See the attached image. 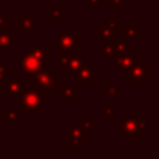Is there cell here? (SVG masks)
<instances>
[{
  "instance_id": "1",
  "label": "cell",
  "mask_w": 159,
  "mask_h": 159,
  "mask_svg": "<svg viewBox=\"0 0 159 159\" xmlns=\"http://www.w3.org/2000/svg\"><path fill=\"white\" fill-rule=\"evenodd\" d=\"M52 96V91H40L31 86H25L22 92L17 96V109L22 114H40L46 108V98Z\"/></svg>"
},
{
  "instance_id": "2",
  "label": "cell",
  "mask_w": 159,
  "mask_h": 159,
  "mask_svg": "<svg viewBox=\"0 0 159 159\" xmlns=\"http://www.w3.org/2000/svg\"><path fill=\"white\" fill-rule=\"evenodd\" d=\"M51 46L57 48V57L80 56L81 36L73 29H57V37L51 41Z\"/></svg>"
},
{
  "instance_id": "3",
  "label": "cell",
  "mask_w": 159,
  "mask_h": 159,
  "mask_svg": "<svg viewBox=\"0 0 159 159\" xmlns=\"http://www.w3.org/2000/svg\"><path fill=\"white\" fill-rule=\"evenodd\" d=\"M119 127L122 137H142L148 130V122L143 119L142 113H127L119 122Z\"/></svg>"
},
{
  "instance_id": "4",
  "label": "cell",
  "mask_w": 159,
  "mask_h": 159,
  "mask_svg": "<svg viewBox=\"0 0 159 159\" xmlns=\"http://www.w3.org/2000/svg\"><path fill=\"white\" fill-rule=\"evenodd\" d=\"M57 75L52 72L51 68H48L47 66L40 71L32 72L29 75V86L40 89V91H55L57 84H58V80H57Z\"/></svg>"
},
{
  "instance_id": "5",
  "label": "cell",
  "mask_w": 159,
  "mask_h": 159,
  "mask_svg": "<svg viewBox=\"0 0 159 159\" xmlns=\"http://www.w3.org/2000/svg\"><path fill=\"white\" fill-rule=\"evenodd\" d=\"M124 77L132 86H142L143 82L148 80V63L137 56L134 65L124 73Z\"/></svg>"
},
{
  "instance_id": "6",
  "label": "cell",
  "mask_w": 159,
  "mask_h": 159,
  "mask_svg": "<svg viewBox=\"0 0 159 159\" xmlns=\"http://www.w3.org/2000/svg\"><path fill=\"white\" fill-rule=\"evenodd\" d=\"M98 71L92 67V63L86 60V62L73 73L75 86H91L93 81L97 80Z\"/></svg>"
},
{
  "instance_id": "7",
  "label": "cell",
  "mask_w": 159,
  "mask_h": 159,
  "mask_svg": "<svg viewBox=\"0 0 159 159\" xmlns=\"http://www.w3.org/2000/svg\"><path fill=\"white\" fill-rule=\"evenodd\" d=\"M19 67L24 73L30 75L46 67V58H40L30 52H24L19 58Z\"/></svg>"
},
{
  "instance_id": "8",
  "label": "cell",
  "mask_w": 159,
  "mask_h": 159,
  "mask_svg": "<svg viewBox=\"0 0 159 159\" xmlns=\"http://www.w3.org/2000/svg\"><path fill=\"white\" fill-rule=\"evenodd\" d=\"M86 62L84 56H62L58 57L57 68L62 71L63 75H73L83 63Z\"/></svg>"
},
{
  "instance_id": "9",
  "label": "cell",
  "mask_w": 159,
  "mask_h": 159,
  "mask_svg": "<svg viewBox=\"0 0 159 159\" xmlns=\"http://www.w3.org/2000/svg\"><path fill=\"white\" fill-rule=\"evenodd\" d=\"M24 84L25 83H24L22 80H20L19 75H16V73L12 72L6 78V81L0 86V91L5 92L7 97H17L22 92Z\"/></svg>"
},
{
  "instance_id": "10",
  "label": "cell",
  "mask_w": 159,
  "mask_h": 159,
  "mask_svg": "<svg viewBox=\"0 0 159 159\" xmlns=\"http://www.w3.org/2000/svg\"><path fill=\"white\" fill-rule=\"evenodd\" d=\"M68 147L70 148L86 147V130L81 124L68 125Z\"/></svg>"
},
{
  "instance_id": "11",
  "label": "cell",
  "mask_w": 159,
  "mask_h": 159,
  "mask_svg": "<svg viewBox=\"0 0 159 159\" xmlns=\"http://www.w3.org/2000/svg\"><path fill=\"white\" fill-rule=\"evenodd\" d=\"M137 52L135 51H129L122 55H118L116 57H113V68L118 70L120 75H124L135 62L137 60Z\"/></svg>"
},
{
  "instance_id": "12",
  "label": "cell",
  "mask_w": 159,
  "mask_h": 159,
  "mask_svg": "<svg viewBox=\"0 0 159 159\" xmlns=\"http://www.w3.org/2000/svg\"><path fill=\"white\" fill-rule=\"evenodd\" d=\"M19 45V36L12 32L11 29H2L0 31V51L11 52L14 47Z\"/></svg>"
},
{
  "instance_id": "13",
  "label": "cell",
  "mask_w": 159,
  "mask_h": 159,
  "mask_svg": "<svg viewBox=\"0 0 159 159\" xmlns=\"http://www.w3.org/2000/svg\"><path fill=\"white\" fill-rule=\"evenodd\" d=\"M17 27L22 31L24 35H34L35 34V12L25 11L17 19Z\"/></svg>"
},
{
  "instance_id": "14",
  "label": "cell",
  "mask_w": 159,
  "mask_h": 159,
  "mask_svg": "<svg viewBox=\"0 0 159 159\" xmlns=\"http://www.w3.org/2000/svg\"><path fill=\"white\" fill-rule=\"evenodd\" d=\"M56 93L61 97L63 103H73L77 97L81 96V92L75 88V86H66V84H57Z\"/></svg>"
},
{
  "instance_id": "15",
  "label": "cell",
  "mask_w": 159,
  "mask_h": 159,
  "mask_svg": "<svg viewBox=\"0 0 159 159\" xmlns=\"http://www.w3.org/2000/svg\"><path fill=\"white\" fill-rule=\"evenodd\" d=\"M114 27H112L108 22H98L96 24V39L98 41H103L107 39H112Z\"/></svg>"
},
{
  "instance_id": "16",
  "label": "cell",
  "mask_w": 159,
  "mask_h": 159,
  "mask_svg": "<svg viewBox=\"0 0 159 159\" xmlns=\"http://www.w3.org/2000/svg\"><path fill=\"white\" fill-rule=\"evenodd\" d=\"M27 52H30V53H32L34 56L40 57V58H46V60H47V58H51V57H52V52L48 51V50L46 48V46L40 42V40H35L34 45L29 46Z\"/></svg>"
},
{
  "instance_id": "17",
  "label": "cell",
  "mask_w": 159,
  "mask_h": 159,
  "mask_svg": "<svg viewBox=\"0 0 159 159\" xmlns=\"http://www.w3.org/2000/svg\"><path fill=\"white\" fill-rule=\"evenodd\" d=\"M142 34H143V30L139 29L135 22H125L124 27L122 29V35L124 36V39L130 40V41L137 39Z\"/></svg>"
},
{
  "instance_id": "18",
  "label": "cell",
  "mask_w": 159,
  "mask_h": 159,
  "mask_svg": "<svg viewBox=\"0 0 159 159\" xmlns=\"http://www.w3.org/2000/svg\"><path fill=\"white\" fill-rule=\"evenodd\" d=\"M132 48V42L130 40H114L113 42V57L118 56V55H122V53H125V52H129Z\"/></svg>"
},
{
  "instance_id": "19",
  "label": "cell",
  "mask_w": 159,
  "mask_h": 159,
  "mask_svg": "<svg viewBox=\"0 0 159 159\" xmlns=\"http://www.w3.org/2000/svg\"><path fill=\"white\" fill-rule=\"evenodd\" d=\"M24 116L19 109H6L4 120L6 122L7 125H17L20 120L24 119Z\"/></svg>"
},
{
  "instance_id": "20",
  "label": "cell",
  "mask_w": 159,
  "mask_h": 159,
  "mask_svg": "<svg viewBox=\"0 0 159 159\" xmlns=\"http://www.w3.org/2000/svg\"><path fill=\"white\" fill-rule=\"evenodd\" d=\"M45 16L52 24H62L63 22V6H56L45 12Z\"/></svg>"
},
{
  "instance_id": "21",
  "label": "cell",
  "mask_w": 159,
  "mask_h": 159,
  "mask_svg": "<svg viewBox=\"0 0 159 159\" xmlns=\"http://www.w3.org/2000/svg\"><path fill=\"white\" fill-rule=\"evenodd\" d=\"M118 86L116 84V82L113 80H108V82L106 84L102 86V97H113L116 98L118 96Z\"/></svg>"
},
{
  "instance_id": "22",
  "label": "cell",
  "mask_w": 159,
  "mask_h": 159,
  "mask_svg": "<svg viewBox=\"0 0 159 159\" xmlns=\"http://www.w3.org/2000/svg\"><path fill=\"white\" fill-rule=\"evenodd\" d=\"M114 102H103L102 103V119L112 120L114 119Z\"/></svg>"
},
{
  "instance_id": "23",
  "label": "cell",
  "mask_w": 159,
  "mask_h": 159,
  "mask_svg": "<svg viewBox=\"0 0 159 159\" xmlns=\"http://www.w3.org/2000/svg\"><path fill=\"white\" fill-rule=\"evenodd\" d=\"M102 42V55L107 58H113V42L114 40L112 39H107V40H103L101 41Z\"/></svg>"
},
{
  "instance_id": "24",
  "label": "cell",
  "mask_w": 159,
  "mask_h": 159,
  "mask_svg": "<svg viewBox=\"0 0 159 159\" xmlns=\"http://www.w3.org/2000/svg\"><path fill=\"white\" fill-rule=\"evenodd\" d=\"M80 124L83 127L84 130H89V132H96L97 130V120L96 119H82L80 120Z\"/></svg>"
},
{
  "instance_id": "25",
  "label": "cell",
  "mask_w": 159,
  "mask_h": 159,
  "mask_svg": "<svg viewBox=\"0 0 159 159\" xmlns=\"http://www.w3.org/2000/svg\"><path fill=\"white\" fill-rule=\"evenodd\" d=\"M12 73V70L5 63H0V86L6 81V78Z\"/></svg>"
},
{
  "instance_id": "26",
  "label": "cell",
  "mask_w": 159,
  "mask_h": 159,
  "mask_svg": "<svg viewBox=\"0 0 159 159\" xmlns=\"http://www.w3.org/2000/svg\"><path fill=\"white\" fill-rule=\"evenodd\" d=\"M103 1H106L107 5L111 6V7H118V6L123 7V6H125V0H103Z\"/></svg>"
},
{
  "instance_id": "27",
  "label": "cell",
  "mask_w": 159,
  "mask_h": 159,
  "mask_svg": "<svg viewBox=\"0 0 159 159\" xmlns=\"http://www.w3.org/2000/svg\"><path fill=\"white\" fill-rule=\"evenodd\" d=\"M6 16H7L6 11H0V31L6 27Z\"/></svg>"
},
{
  "instance_id": "28",
  "label": "cell",
  "mask_w": 159,
  "mask_h": 159,
  "mask_svg": "<svg viewBox=\"0 0 159 159\" xmlns=\"http://www.w3.org/2000/svg\"><path fill=\"white\" fill-rule=\"evenodd\" d=\"M6 109H7V104H6V102L1 101V97H0V120L4 119L5 113H6Z\"/></svg>"
},
{
  "instance_id": "29",
  "label": "cell",
  "mask_w": 159,
  "mask_h": 159,
  "mask_svg": "<svg viewBox=\"0 0 159 159\" xmlns=\"http://www.w3.org/2000/svg\"><path fill=\"white\" fill-rule=\"evenodd\" d=\"M84 5L88 7V6H102L103 5V0H86Z\"/></svg>"
},
{
  "instance_id": "30",
  "label": "cell",
  "mask_w": 159,
  "mask_h": 159,
  "mask_svg": "<svg viewBox=\"0 0 159 159\" xmlns=\"http://www.w3.org/2000/svg\"><path fill=\"white\" fill-rule=\"evenodd\" d=\"M107 22L112 26V27H118V25H119V22H120V19L119 17H108V20H107Z\"/></svg>"
},
{
  "instance_id": "31",
  "label": "cell",
  "mask_w": 159,
  "mask_h": 159,
  "mask_svg": "<svg viewBox=\"0 0 159 159\" xmlns=\"http://www.w3.org/2000/svg\"><path fill=\"white\" fill-rule=\"evenodd\" d=\"M36 1H51V0H36Z\"/></svg>"
}]
</instances>
